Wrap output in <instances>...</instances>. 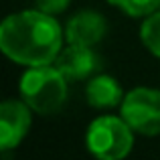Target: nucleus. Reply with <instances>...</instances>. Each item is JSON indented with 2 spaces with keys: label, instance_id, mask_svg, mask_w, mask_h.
I'll return each instance as SVG.
<instances>
[{
  "label": "nucleus",
  "instance_id": "obj_6",
  "mask_svg": "<svg viewBox=\"0 0 160 160\" xmlns=\"http://www.w3.org/2000/svg\"><path fill=\"white\" fill-rule=\"evenodd\" d=\"M55 65L67 77V81H89L102 71L103 63L93 47L69 45L67 49H61L55 59Z\"/></svg>",
  "mask_w": 160,
  "mask_h": 160
},
{
  "label": "nucleus",
  "instance_id": "obj_5",
  "mask_svg": "<svg viewBox=\"0 0 160 160\" xmlns=\"http://www.w3.org/2000/svg\"><path fill=\"white\" fill-rule=\"evenodd\" d=\"M31 112L24 99H4L0 103V150L6 152L22 142L31 128Z\"/></svg>",
  "mask_w": 160,
  "mask_h": 160
},
{
  "label": "nucleus",
  "instance_id": "obj_7",
  "mask_svg": "<svg viewBox=\"0 0 160 160\" xmlns=\"http://www.w3.org/2000/svg\"><path fill=\"white\" fill-rule=\"evenodd\" d=\"M108 32V20L98 10H79L67 20L65 41L67 45L95 47Z\"/></svg>",
  "mask_w": 160,
  "mask_h": 160
},
{
  "label": "nucleus",
  "instance_id": "obj_11",
  "mask_svg": "<svg viewBox=\"0 0 160 160\" xmlns=\"http://www.w3.org/2000/svg\"><path fill=\"white\" fill-rule=\"evenodd\" d=\"M71 4V0H37V8L47 14H61L63 10H67V6Z\"/></svg>",
  "mask_w": 160,
  "mask_h": 160
},
{
  "label": "nucleus",
  "instance_id": "obj_9",
  "mask_svg": "<svg viewBox=\"0 0 160 160\" xmlns=\"http://www.w3.org/2000/svg\"><path fill=\"white\" fill-rule=\"evenodd\" d=\"M140 41L154 57L160 59V8L144 18L140 27Z\"/></svg>",
  "mask_w": 160,
  "mask_h": 160
},
{
  "label": "nucleus",
  "instance_id": "obj_8",
  "mask_svg": "<svg viewBox=\"0 0 160 160\" xmlns=\"http://www.w3.org/2000/svg\"><path fill=\"white\" fill-rule=\"evenodd\" d=\"M124 95L126 93L122 89V85L118 83V79L103 73L93 75L85 87L87 103L95 109H112L116 106H122Z\"/></svg>",
  "mask_w": 160,
  "mask_h": 160
},
{
  "label": "nucleus",
  "instance_id": "obj_10",
  "mask_svg": "<svg viewBox=\"0 0 160 160\" xmlns=\"http://www.w3.org/2000/svg\"><path fill=\"white\" fill-rule=\"evenodd\" d=\"M108 4L118 6L132 18H146L160 8V0H108Z\"/></svg>",
  "mask_w": 160,
  "mask_h": 160
},
{
  "label": "nucleus",
  "instance_id": "obj_3",
  "mask_svg": "<svg viewBox=\"0 0 160 160\" xmlns=\"http://www.w3.org/2000/svg\"><path fill=\"white\" fill-rule=\"evenodd\" d=\"M134 134L122 116H98L87 126L85 144L99 160H122L132 152Z\"/></svg>",
  "mask_w": 160,
  "mask_h": 160
},
{
  "label": "nucleus",
  "instance_id": "obj_2",
  "mask_svg": "<svg viewBox=\"0 0 160 160\" xmlns=\"http://www.w3.org/2000/svg\"><path fill=\"white\" fill-rule=\"evenodd\" d=\"M67 77L57 65L28 67L20 79V98L39 116H53L67 102Z\"/></svg>",
  "mask_w": 160,
  "mask_h": 160
},
{
  "label": "nucleus",
  "instance_id": "obj_1",
  "mask_svg": "<svg viewBox=\"0 0 160 160\" xmlns=\"http://www.w3.org/2000/svg\"><path fill=\"white\" fill-rule=\"evenodd\" d=\"M61 24L43 10H22L6 16L0 27V49L10 61L24 67L55 63L63 49Z\"/></svg>",
  "mask_w": 160,
  "mask_h": 160
},
{
  "label": "nucleus",
  "instance_id": "obj_4",
  "mask_svg": "<svg viewBox=\"0 0 160 160\" xmlns=\"http://www.w3.org/2000/svg\"><path fill=\"white\" fill-rule=\"evenodd\" d=\"M120 116L140 136L160 134V89L156 87H134L124 95Z\"/></svg>",
  "mask_w": 160,
  "mask_h": 160
}]
</instances>
